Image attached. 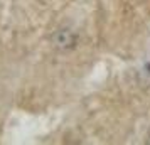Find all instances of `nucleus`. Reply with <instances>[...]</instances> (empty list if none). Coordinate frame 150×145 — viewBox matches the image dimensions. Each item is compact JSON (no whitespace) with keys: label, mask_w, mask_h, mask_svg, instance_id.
I'll return each mask as SVG.
<instances>
[{"label":"nucleus","mask_w":150,"mask_h":145,"mask_svg":"<svg viewBox=\"0 0 150 145\" xmlns=\"http://www.w3.org/2000/svg\"><path fill=\"white\" fill-rule=\"evenodd\" d=\"M74 42H76V37L69 30H61V32H57V35H56V46L57 47H62V49L73 47Z\"/></svg>","instance_id":"f257e3e1"}]
</instances>
